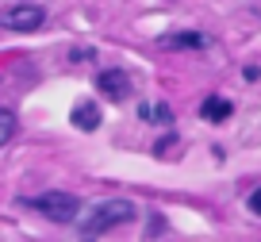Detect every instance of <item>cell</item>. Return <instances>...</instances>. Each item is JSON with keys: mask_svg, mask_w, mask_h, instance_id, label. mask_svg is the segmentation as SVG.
<instances>
[{"mask_svg": "<svg viewBox=\"0 0 261 242\" xmlns=\"http://www.w3.org/2000/svg\"><path fill=\"white\" fill-rule=\"evenodd\" d=\"M12 135H16V115H12L8 108H0V146L12 142Z\"/></svg>", "mask_w": 261, "mask_h": 242, "instance_id": "cell-9", "label": "cell"}, {"mask_svg": "<svg viewBox=\"0 0 261 242\" xmlns=\"http://www.w3.org/2000/svg\"><path fill=\"white\" fill-rule=\"evenodd\" d=\"M130 219H135V204L130 200H104L85 215V223L77 227V231H81L85 238H100V234L115 231V227L130 223Z\"/></svg>", "mask_w": 261, "mask_h": 242, "instance_id": "cell-1", "label": "cell"}, {"mask_svg": "<svg viewBox=\"0 0 261 242\" xmlns=\"http://www.w3.org/2000/svg\"><path fill=\"white\" fill-rule=\"evenodd\" d=\"M27 204L35 211H42L50 223H73L77 211H81V200L73 192H42V196H31Z\"/></svg>", "mask_w": 261, "mask_h": 242, "instance_id": "cell-2", "label": "cell"}, {"mask_svg": "<svg viewBox=\"0 0 261 242\" xmlns=\"http://www.w3.org/2000/svg\"><path fill=\"white\" fill-rule=\"evenodd\" d=\"M42 23H46V8H39V4H19L0 16V27H8V31H35Z\"/></svg>", "mask_w": 261, "mask_h": 242, "instance_id": "cell-3", "label": "cell"}, {"mask_svg": "<svg viewBox=\"0 0 261 242\" xmlns=\"http://www.w3.org/2000/svg\"><path fill=\"white\" fill-rule=\"evenodd\" d=\"M139 115L146 123H173V112L165 104H139Z\"/></svg>", "mask_w": 261, "mask_h": 242, "instance_id": "cell-8", "label": "cell"}, {"mask_svg": "<svg viewBox=\"0 0 261 242\" xmlns=\"http://www.w3.org/2000/svg\"><path fill=\"white\" fill-rule=\"evenodd\" d=\"M96 89L104 92L108 100H127V96H130V77H127L123 69H100Z\"/></svg>", "mask_w": 261, "mask_h": 242, "instance_id": "cell-4", "label": "cell"}, {"mask_svg": "<svg viewBox=\"0 0 261 242\" xmlns=\"http://www.w3.org/2000/svg\"><path fill=\"white\" fill-rule=\"evenodd\" d=\"M162 46H165V50H204L207 39H204L200 31H177V35H165Z\"/></svg>", "mask_w": 261, "mask_h": 242, "instance_id": "cell-6", "label": "cell"}, {"mask_svg": "<svg viewBox=\"0 0 261 242\" xmlns=\"http://www.w3.org/2000/svg\"><path fill=\"white\" fill-rule=\"evenodd\" d=\"M73 127L77 131H96L100 127V108H96V100H81V104L73 108Z\"/></svg>", "mask_w": 261, "mask_h": 242, "instance_id": "cell-5", "label": "cell"}, {"mask_svg": "<svg viewBox=\"0 0 261 242\" xmlns=\"http://www.w3.org/2000/svg\"><path fill=\"white\" fill-rule=\"evenodd\" d=\"M250 211H253V215H261V188H253V192H250Z\"/></svg>", "mask_w": 261, "mask_h": 242, "instance_id": "cell-10", "label": "cell"}, {"mask_svg": "<svg viewBox=\"0 0 261 242\" xmlns=\"http://www.w3.org/2000/svg\"><path fill=\"white\" fill-rule=\"evenodd\" d=\"M200 115H204V119H212V123H223V119L230 115V100H223V96H212V100H204Z\"/></svg>", "mask_w": 261, "mask_h": 242, "instance_id": "cell-7", "label": "cell"}]
</instances>
